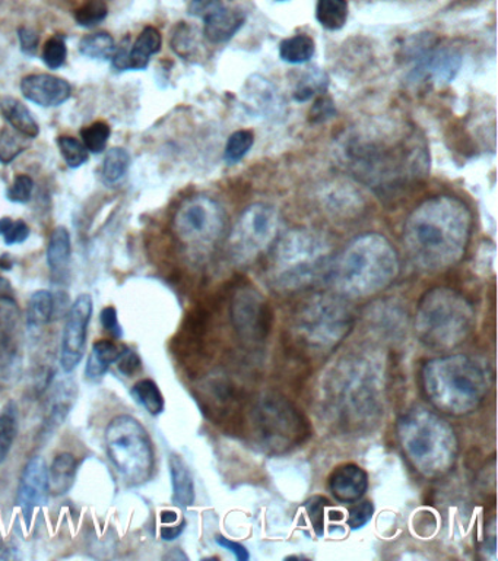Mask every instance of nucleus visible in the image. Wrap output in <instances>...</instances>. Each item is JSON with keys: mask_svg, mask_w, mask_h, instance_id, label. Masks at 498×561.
<instances>
[{"mask_svg": "<svg viewBox=\"0 0 498 561\" xmlns=\"http://www.w3.org/2000/svg\"><path fill=\"white\" fill-rule=\"evenodd\" d=\"M338 157L354 179L382 195L413 187L430 170V151L421 131L391 117L349 127L338 140Z\"/></svg>", "mask_w": 498, "mask_h": 561, "instance_id": "obj_1", "label": "nucleus"}, {"mask_svg": "<svg viewBox=\"0 0 498 561\" xmlns=\"http://www.w3.org/2000/svg\"><path fill=\"white\" fill-rule=\"evenodd\" d=\"M472 230V214L465 202L437 195L421 202L404 227V241L415 265L441 272L456 265L466 252Z\"/></svg>", "mask_w": 498, "mask_h": 561, "instance_id": "obj_2", "label": "nucleus"}, {"mask_svg": "<svg viewBox=\"0 0 498 561\" xmlns=\"http://www.w3.org/2000/svg\"><path fill=\"white\" fill-rule=\"evenodd\" d=\"M399 272V259L386 237L367 232L354 239L332 262L329 276L344 296H373L393 283Z\"/></svg>", "mask_w": 498, "mask_h": 561, "instance_id": "obj_3", "label": "nucleus"}, {"mask_svg": "<svg viewBox=\"0 0 498 561\" xmlns=\"http://www.w3.org/2000/svg\"><path fill=\"white\" fill-rule=\"evenodd\" d=\"M422 383L432 405L452 415L476 410L493 386V373L484 359L449 355L431 359L422 368Z\"/></svg>", "mask_w": 498, "mask_h": 561, "instance_id": "obj_4", "label": "nucleus"}, {"mask_svg": "<svg viewBox=\"0 0 498 561\" xmlns=\"http://www.w3.org/2000/svg\"><path fill=\"white\" fill-rule=\"evenodd\" d=\"M253 445L268 454H283L310 436V425L299 408L278 392L247 398L239 423Z\"/></svg>", "mask_w": 498, "mask_h": 561, "instance_id": "obj_5", "label": "nucleus"}, {"mask_svg": "<svg viewBox=\"0 0 498 561\" xmlns=\"http://www.w3.org/2000/svg\"><path fill=\"white\" fill-rule=\"evenodd\" d=\"M332 244L321 232L296 228L279 239L269 262V278L275 288L296 291L329 275Z\"/></svg>", "mask_w": 498, "mask_h": 561, "instance_id": "obj_6", "label": "nucleus"}, {"mask_svg": "<svg viewBox=\"0 0 498 561\" xmlns=\"http://www.w3.org/2000/svg\"><path fill=\"white\" fill-rule=\"evenodd\" d=\"M397 434L410 462L424 476H441L456 459L458 440L453 428L424 408H414L402 415Z\"/></svg>", "mask_w": 498, "mask_h": 561, "instance_id": "obj_7", "label": "nucleus"}, {"mask_svg": "<svg viewBox=\"0 0 498 561\" xmlns=\"http://www.w3.org/2000/svg\"><path fill=\"white\" fill-rule=\"evenodd\" d=\"M475 311L462 294L450 288H435L419 301L415 331L419 341L430 348H453L470 336Z\"/></svg>", "mask_w": 498, "mask_h": 561, "instance_id": "obj_8", "label": "nucleus"}, {"mask_svg": "<svg viewBox=\"0 0 498 561\" xmlns=\"http://www.w3.org/2000/svg\"><path fill=\"white\" fill-rule=\"evenodd\" d=\"M326 389L344 423L369 424L378 416L382 379L370 358L340 359Z\"/></svg>", "mask_w": 498, "mask_h": 561, "instance_id": "obj_9", "label": "nucleus"}, {"mask_svg": "<svg viewBox=\"0 0 498 561\" xmlns=\"http://www.w3.org/2000/svg\"><path fill=\"white\" fill-rule=\"evenodd\" d=\"M108 459L130 486L146 484L154 472V447L147 428L132 415L115 416L107 425Z\"/></svg>", "mask_w": 498, "mask_h": 561, "instance_id": "obj_10", "label": "nucleus"}, {"mask_svg": "<svg viewBox=\"0 0 498 561\" xmlns=\"http://www.w3.org/2000/svg\"><path fill=\"white\" fill-rule=\"evenodd\" d=\"M352 329V316L339 298L314 297L296 318V331L301 344L317 351L338 345Z\"/></svg>", "mask_w": 498, "mask_h": 561, "instance_id": "obj_11", "label": "nucleus"}, {"mask_svg": "<svg viewBox=\"0 0 498 561\" xmlns=\"http://www.w3.org/2000/svg\"><path fill=\"white\" fill-rule=\"evenodd\" d=\"M281 215L269 204L247 206L229 237V254L239 265L255 261L277 240Z\"/></svg>", "mask_w": 498, "mask_h": 561, "instance_id": "obj_12", "label": "nucleus"}, {"mask_svg": "<svg viewBox=\"0 0 498 561\" xmlns=\"http://www.w3.org/2000/svg\"><path fill=\"white\" fill-rule=\"evenodd\" d=\"M405 57L413 64L409 81L413 83L430 81L436 85H445L456 78L462 68V53L456 47L441 46L432 34H418L405 44Z\"/></svg>", "mask_w": 498, "mask_h": 561, "instance_id": "obj_13", "label": "nucleus"}, {"mask_svg": "<svg viewBox=\"0 0 498 561\" xmlns=\"http://www.w3.org/2000/svg\"><path fill=\"white\" fill-rule=\"evenodd\" d=\"M174 227L183 243L195 248H212L224 234L225 210L211 197H194L178 209Z\"/></svg>", "mask_w": 498, "mask_h": 561, "instance_id": "obj_14", "label": "nucleus"}, {"mask_svg": "<svg viewBox=\"0 0 498 561\" xmlns=\"http://www.w3.org/2000/svg\"><path fill=\"white\" fill-rule=\"evenodd\" d=\"M23 313L10 294H0V388H12L24 367Z\"/></svg>", "mask_w": 498, "mask_h": 561, "instance_id": "obj_15", "label": "nucleus"}, {"mask_svg": "<svg viewBox=\"0 0 498 561\" xmlns=\"http://www.w3.org/2000/svg\"><path fill=\"white\" fill-rule=\"evenodd\" d=\"M229 311L235 333L246 345L260 344L273 331V309L256 289L243 287L234 291Z\"/></svg>", "mask_w": 498, "mask_h": 561, "instance_id": "obj_16", "label": "nucleus"}, {"mask_svg": "<svg viewBox=\"0 0 498 561\" xmlns=\"http://www.w3.org/2000/svg\"><path fill=\"white\" fill-rule=\"evenodd\" d=\"M91 316H93V297L89 293L80 294L69 307L63 328L60 366L65 373L76 370L84 358Z\"/></svg>", "mask_w": 498, "mask_h": 561, "instance_id": "obj_17", "label": "nucleus"}, {"mask_svg": "<svg viewBox=\"0 0 498 561\" xmlns=\"http://www.w3.org/2000/svg\"><path fill=\"white\" fill-rule=\"evenodd\" d=\"M50 495L49 471L42 456H34L21 473L16 504L24 516H30L37 507L46 504Z\"/></svg>", "mask_w": 498, "mask_h": 561, "instance_id": "obj_18", "label": "nucleus"}, {"mask_svg": "<svg viewBox=\"0 0 498 561\" xmlns=\"http://www.w3.org/2000/svg\"><path fill=\"white\" fill-rule=\"evenodd\" d=\"M21 92L32 103L40 107H58L72 95L71 83L55 75H28L21 82Z\"/></svg>", "mask_w": 498, "mask_h": 561, "instance_id": "obj_19", "label": "nucleus"}, {"mask_svg": "<svg viewBox=\"0 0 498 561\" xmlns=\"http://www.w3.org/2000/svg\"><path fill=\"white\" fill-rule=\"evenodd\" d=\"M204 35L208 42L221 44L230 42L242 30L246 13L242 9H230L220 2L202 16Z\"/></svg>", "mask_w": 498, "mask_h": 561, "instance_id": "obj_20", "label": "nucleus"}, {"mask_svg": "<svg viewBox=\"0 0 498 561\" xmlns=\"http://www.w3.org/2000/svg\"><path fill=\"white\" fill-rule=\"evenodd\" d=\"M369 489V477L357 463H344L329 476V490L343 503L358 502Z\"/></svg>", "mask_w": 498, "mask_h": 561, "instance_id": "obj_21", "label": "nucleus"}, {"mask_svg": "<svg viewBox=\"0 0 498 561\" xmlns=\"http://www.w3.org/2000/svg\"><path fill=\"white\" fill-rule=\"evenodd\" d=\"M243 96L247 105H251L256 113L260 114L275 113L281 105L277 88L259 75L248 79L243 88Z\"/></svg>", "mask_w": 498, "mask_h": 561, "instance_id": "obj_22", "label": "nucleus"}, {"mask_svg": "<svg viewBox=\"0 0 498 561\" xmlns=\"http://www.w3.org/2000/svg\"><path fill=\"white\" fill-rule=\"evenodd\" d=\"M170 476H172L173 502L176 506L186 508L195 503V482L189 467L181 455H170Z\"/></svg>", "mask_w": 498, "mask_h": 561, "instance_id": "obj_23", "label": "nucleus"}, {"mask_svg": "<svg viewBox=\"0 0 498 561\" xmlns=\"http://www.w3.org/2000/svg\"><path fill=\"white\" fill-rule=\"evenodd\" d=\"M72 243L68 228H55L47 244V265L50 267L51 276L56 279L62 278L71 263Z\"/></svg>", "mask_w": 498, "mask_h": 561, "instance_id": "obj_24", "label": "nucleus"}, {"mask_svg": "<svg viewBox=\"0 0 498 561\" xmlns=\"http://www.w3.org/2000/svg\"><path fill=\"white\" fill-rule=\"evenodd\" d=\"M0 113L10 123L12 129L20 131L27 138L34 139L40 134V126H38L33 113L14 96H2L0 99Z\"/></svg>", "mask_w": 498, "mask_h": 561, "instance_id": "obj_25", "label": "nucleus"}, {"mask_svg": "<svg viewBox=\"0 0 498 561\" xmlns=\"http://www.w3.org/2000/svg\"><path fill=\"white\" fill-rule=\"evenodd\" d=\"M124 350L125 346L117 345L116 342L112 340L94 342L93 350H91L89 359H86L85 376L89 377L90 380L102 379L112 364L119 359Z\"/></svg>", "mask_w": 498, "mask_h": 561, "instance_id": "obj_26", "label": "nucleus"}, {"mask_svg": "<svg viewBox=\"0 0 498 561\" xmlns=\"http://www.w3.org/2000/svg\"><path fill=\"white\" fill-rule=\"evenodd\" d=\"M161 33L154 26H147L139 34L137 42L130 48L129 70H143L150 65L151 57L161 50Z\"/></svg>", "mask_w": 498, "mask_h": 561, "instance_id": "obj_27", "label": "nucleus"}, {"mask_svg": "<svg viewBox=\"0 0 498 561\" xmlns=\"http://www.w3.org/2000/svg\"><path fill=\"white\" fill-rule=\"evenodd\" d=\"M77 468L76 456L69 454V451L55 456L50 467L47 468V471H49L50 493L55 495L68 493L71 490L73 480H76Z\"/></svg>", "mask_w": 498, "mask_h": 561, "instance_id": "obj_28", "label": "nucleus"}, {"mask_svg": "<svg viewBox=\"0 0 498 561\" xmlns=\"http://www.w3.org/2000/svg\"><path fill=\"white\" fill-rule=\"evenodd\" d=\"M55 316V297L47 289H38L30 297L25 324L28 328L37 329L46 327Z\"/></svg>", "mask_w": 498, "mask_h": 561, "instance_id": "obj_29", "label": "nucleus"}, {"mask_svg": "<svg viewBox=\"0 0 498 561\" xmlns=\"http://www.w3.org/2000/svg\"><path fill=\"white\" fill-rule=\"evenodd\" d=\"M316 51V43L308 34H296L279 44V57L287 64H308Z\"/></svg>", "mask_w": 498, "mask_h": 561, "instance_id": "obj_30", "label": "nucleus"}, {"mask_svg": "<svg viewBox=\"0 0 498 561\" xmlns=\"http://www.w3.org/2000/svg\"><path fill=\"white\" fill-rule=\"evenodd\" d=\"M16 434H19V410L14 402H10L0 412V465L10 456Z\"/></svg>", "mask_w": 498, "mask_h": 561, "instance_id": "obj_31", "label": "nucleus"}, {"mask_svg": "<svg viewBox=\"0 0 498 561\" xmlns=\"http://www.w3.org/2000/svg\"><path fill=\"white\" fill-rule=\"evenodd\" d=\"M316 18L323 28L338 31L348 20L347 0H317Z\"/></svg>", "mask_w": 498, "mask_h": 561, "instance_id": "obj_32", "label": "nucleus"}, {"mask_svg": "<svg viewBox=\"0 0 498 561\" xmlns=\"http://www.w3.org/2000/svg\"><path fill=\"white\" fill-rule=\"evenodd\" d=\"M130 393H132L135 401L146 408L147 412H150L151 415H160L161 412L164 411V397L154 380H139L138 383H135L134 388L130 389Z\"/></svg>", "mask_w": 498, "mask_h": 561, "instance_id": "obj_33", "label": "nucleus"}, {"mask_svg": "<svg viewBox=\"0 0 498 561\" xmlns=\"http://www.w3.org/2000/svg\"><path fill=\"white\" fill-rule=\"evenodd\" d=\"M116 51L115 38L107 33L86 35L80 42V53L90 59H113Z\"/></svg>", "mask_w": 498, "mask_h": 561, "instance_id": "obj_34", "label": "nucleus"}, {"mask_svg": "<svg viewBox=\"0 0 498 561\" xmlns=\"http://www.w3.org/2000/svg\"><path fill=\"white\" fill-rule=\"evenodd\" d=\"M130 167V156L125 148L115 147L108 149L106 158H104L103 178L106 183L119 182Z\"/></svg>", "mask_w": 498, "mask_h": 561, "instance_id": "obj_35", "label": "nucleus"}, {"mask_svg": "<svg viewBox=\"0 0 498 561\" xmlns=\"http://www.w3.org/2000/svg\"><path fill=\"white\" fill-rule=\"evenodd\" d=\"M253 144H255V134L252 130H238L230 136L227 140L224 149V161L229 165L238 164L242 161L247 152L251 151Z\"/></svg>", "mask_w": 498, "mask_h": 561, "instance_id": "obj_36", "label": "nucleus"}, {"mask_svg": "<svg viewBox=\"0 0 498 561\" xmlns=\"http://www.w3.org/2000/svg\"><path fill=\"white\" fill-rule=\"evenodd\" d=\"M27 148V136L16 130H0V162H2L3 165L11 164V162Z\"/></svg>", "mask_w": 498, "mask_h": 561, "instance_id": "obj_37", "label": "nucleus"}, {"mask_svg": "<svg viewBox=\"0 0 498 561\" xmlns=\"http://www.w3.org/2000/svg\"><path fill=\"white\" fill-rule=\"evenodd\" d=\"M326 88V75L319 69H309V72L297 83L292 96H294L297 103H305V101L312 100L317 92H325Z\"/></svg>", "mask_w": 498, "mask_h": 561, "instance_id": "obj_38", "label": "nucleus"}, {"mask_svg": "<svg viewBox=\"0 0 498 561\" xmlns=\"http://www.w3.org/2000/svg\"><path fill=\"white\" fill-rule=\"evenodd\" d=\"M111 135V126L104 122H95L81 130L82 144L85 145L89 152L93 153H102L106 149Z\"/></svg>", "mask_w": 498, "mask_h": 561, "instance_id": "obj_39", "label": "nucleus"}, {"mask_svg": "<svg viewBox=\"0 0 498 561\" xmlns=\"http://www.w3.org/2000/svg\"><path fill=\"white\" fill-rule=\"evenodd\" d=\"M58 147L65 161H67L68 167H71V169H80L81 165L89 161V149L85 148L81 140L71 138V136H60Z\"/></svg>", "mask_w": 498, "mask_h": 561, "instance_id": "obj_40", "label": "nucleus"}, {"mask_svg": "<svg viewBox=\"0 0 498 561\" xmlns=\"http://www.w3.org/2000/svg\"><path fill=\"white\" fill-rule=\"evenodd\" d=\"M173 50L177 53L183 59H189L198 48V38H196V31L187 25L186 22H181L174 30L172 37Z\"/></svg>", "mask_w": 498, "mask_h": 561, "instance_id": "obj_41", "label": "nucleus"}, {"mask_svg": "<svg viewBox=\"0 0 498 561\" xmlns=\"http://www.w3.org/2000/svg\"><path fill=\"white\" fill-rule=\"evenodd\" d=\"M327 506H329V500L323 497V495H313L304 503L305 515H308L310 525H312L314 534L319 538L325 535V508Z\"/></svg>", "mask_w": 498, "mask_h": 561, "instance_id": "obj_42", "label": "nucleus"}, {"mask_svg": "<svg viewBox=\"0 0 498 561\" xmlns=\"http://www.w3.org/2000/svg\"><path fill=\"white\" fill-rule=\"evenodd\" d=\"M32 230L23 219L14 221L10 217L0 218V237H3L7 245L23 244L28 240Z\"/></svg>", "mask_w": 498, "mask_h": 561, "instance_id": "obj_43", "label": "nucleus"}, {"mask_svg": "<svg viewBox=\"0 0 498 561\" xmlns=\"http://www.w3.org/2000/svg\"><path fill=\"white\" fill-rule=\"evenodd\" d=\"M107 15L108 9L106 4L100 2V0H93V2L86 3L84 7L77 9L76 21L78 22V25L91 28V26L102 24V22L106 20Z\"/></svg>", "mask_w": 498, "mask_h": 561, "instance_id": "obj_44", "label": "nucleus"}, {"mask_svg": "<svg viewBox=\"0 0 498 561\" xmlns=\"http://www.w3.org/2000/svg\"><path fill=\"white\" fill-rule=\"evenodd\" d=\"M68 57L67 42L62 35H55L49 42L46 43L45 50H43V60L47 68L59 69L62 68Z\"/></svg>", "mask_w": 498, "mask_h": 561, "instance_id": "obj_45", "label": "nucleus"}, {"mask_svg": "<svg viewBox=\"0 0 498 561\" xmlns=\"http://www.w3.org/2000/svg\"><path fill=\"white\" fill-rule=\"evenodd\" d=\"M34 191L33 179L27 174L16 175L12 186L8 188L7 196L11 202L15 204H28L32 201Z\"/></svg>", "mask_w": 498, "mask_h": 561, "instance_id": "obj_46", "label": "nucleus"}, {"mask_svg": "<svg viewBox=\"0 0 498 561\" xmlns=\"http://www.w3.org/2000/svg\"><path fill=\"white\" fill-rule=\"evenodd\" d=\"M374 504L371 502H361L348 511V526L357 530L364 528L374 515Z\"/></svg>", "mask_w": 498, "mask_h": 561, "instance_id": "obj_47", "label": "nucleus"}, {"mask_svg": "<svg viewBox=\"0 0 498 561\" xmlns=\"http://www.w3.org/2000/svg\"><path fill=\"white\" fill-rule=\"evenodd\" d=\"M116 364L121 375L130 377L141 370L142 359L139 357L137 351L125 348Z\"/></svg>", "mask_w": 498, "mask_h": 561, "instance_id": "obj_48", "label": "nucleus"}, {"mask_svg": "<svg viewBox=\"0 0 498 561\" xmlns=\"http://www.w3.org/2000/svg\"><path fill=\"white\" fill-rule=\"evenodd\" d=\"M336 113L334 101L329 96H321L313 104L312 112H310V121L313 123H322L329 121Z\"/></svg>", "mask_w": 498, "mask_h": 561, "instance_id": "obj_49", "label": "nucleus"}, {"mask_svg": "<svg viewBox=\"0 0 498 561\" xmlns=\"http://www.w3.org/2000/svg\"><path fill=\"white\" fill-rule=\"evenodd\" d=\"M100 322H102L103 328L106 329L108 333L116 340H119L124 332H121V327L119 323V316H117V310L113 306L104 307L102 313H100Z\"/></svg>", "mask_w": 498, "mask_h": 561, "instance_id": "obj_50", "label": "nucleus"}, {"mask_svg": "<svg viewBox=\"0 0 498 561\" xmlns=\"http://www.w3.org/2000/svg\"><path fill=\"white\" fill-rule=\"evenodd\" d=\"M19 37L21 50L28 56L36 55L38 47V35L36 31L28 28V26H21L19 30Z\"/></svg>", "mask_w": 498, "mask_h": 561, "instance_id": "obj_51", "label": "nucleus"}, {"mask_svg": "<svg viewBox=\"0 0 498 561\" xmlns=\"http://www.w3.org/2000/svg\"><path fill=\"white\" fill-rule=\"evenodd\" d=\"M130 47H132V44H130L128 35V37L121 39L119 48H116L115 55H113V68L120 70V72L129 70Z\"/></svg>", "mask_w": 498, "mask_h": 561, "instance_id": "obj_52", "label": "nucleus"}, {"mask_svg": "<svg viewBox=\"0 0 498 561\" xmlns=\"http://www.w3.org/2000/svg\"><path fill=\"white\" fill-rule=\"evenodd\" d=\"M217 543L218 546L224 547L227 550L233 552L235 559L240 561H247L248 557H251L248 556L246 547L242 546L240 542L231 541L229 538L217 537Z\"/></svg>", "mask_w": 498, "mask_h": 561, "instance_id": "obj_53", "label": "nucleus"}, {"mask_svg": "<svg viewBox=\"0 0 498 561\" xmlns=\"http://www.w3.org/2000/svg\"><path fill=\"white\" fill-rule=\"evenodd\" d=\"M221 0H192L189 12L190 15L202 18L205 13L220 3Z\"/></svg>", "mask_w": 498, "mask_h": 561, "instance_id": "obj_54", "label": "nucleus"}, {"mask_svg": "<svg viewBox=\"0 0 498 561\" xmlns=\"http://www.w3.org/2000/svg\"><path fill=\"white\" fill-rule=\"evenodd\" d=\"M185 520H183L182 524L178 525H165L163 526V528H161V538H163L164 541H173V539L181 537L183 530H185Z\"/></svg>", "mask_w": 498, "mask_h": 561, "instance_id": "obj_55", "label": "nucleus"}, {"mask_svg": "<svg viewBox=\"0 0 498 561\" xmlns=\"http://www.w3.org/2000/svg\"><path fill=\"white\" fill-rule=\"evenodd\" d=\"M19 559V550L12 542L0 541V560Z\"/></svg>", "mask_w": 498, "mask_h": 561, "instance_id": "obj_56", "label": "nucleus"}, {"mask_svg": "<svg viewBox=\"0 0 498 561\" xmlns=\"http://www.w3.org/2000/svg\"><path fill=\"white\" fill-rule=\"evenodd\" d=\"M177 519H178V515L174 511L161 512V522H163V525L176 524Z\"/></svg>", "mask_w": 498, "mask_h": 561, "instance_id": "obj_57", "label": "nucleus"}, {"mask_svg": "<svg viewBox=\"0 0 498 561\" xmlns=\"http://www.w3.org/2000/svg\"><path fill=\"white\" fill-rule=\"evenodd\" d=\"M12 266H14V262H12L10 254H3V256H0V270L10 271Z\"/></svg>", "mask_w": 498, "mask_h": 561, "instance_id": "obj_58", "label": "nucleus"}, {"mask_svg": "<svg viewBox=\"0 0 498 561\" xmlns=\"http://www.w3.org/2000/svg\"><path fill=\"white\" fill-rule=\"evenodd\" d=\"M5 291H11V285L5 278L0 276V294H5Z\"/></svg>", "mask_w": 498, "mask_h": 561, "instance_id": "obj_59", "label": "nucleus"}, {"mask_svg": "<svg viewBox=\"0 0 498 561\" xmlns=\"http://www.w3.org/2000/svg\"><path fill=\"white\" fill-rule=\"evenodd\" d=\"M278 2H286V0H278Z\"/></svg>", "mask_w": 498, "mask_h": 561, "instance_id": "obj_60", "label": "nucleus"}]
</instances>
